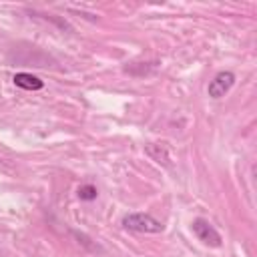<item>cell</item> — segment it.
Listing matches in <instances>:
<instances>
[{
    "instance_id": "obj_3",
    "label": "cell",
    "mask_w": 257,
    "mask_h": 257,
    "mask_svg": "<svg viewBox=\"0 0 257 257\" xmlns=\"http://www.w3.org/2000/svg\"><path fill=\"white\" fill-rule=\"evenodd\" d=\"M233 84H235V74H233L231 70H221V72H217V74L213 76V80L209 82L207 92H209L211 98H221V96H225V94L233 88Z\"/></svg>"
},
{
    "instance_id": "obj_5",
    "label": "cell",
    "mask_w": 257,
    "mask_h": 257,
    "mask_svg": "<svg viewBox=\"0 0 257 257\" xmlns=\"http://www.w3.org/2000/svg\"><path fill=\"white\" fill-rule=\"evenodd\" d=\"M147 153L157 161V163H163L169 167V153H167V147L165 145H149Z\"/></svg>"
},
{
    "instance_id": "obj_4",
    "label": "cell",
    "mask_w": 257,
    "mask_h": 257,
    "mask_svg": "<svg viewBox=\"0 0 257 257\" xmlns=\"http://www.w3.org/2000/svg\"><path fill=\"white\" fill-rule=\"evenodd\" d=\"M12 80L18 88H24V90H40L44 86V80H40L38 76L30 74V72H16Z\"/></svg>"
},
{
    "instance_id": "obj_1",
    "label": "cell",
    "mask_w": 257,
    "mask_h": 257,
    "mask_svg": "<svg viewBox=\"0 0 257 257\" xmlns=\"http://www.w3.org/2000/svg\"><path fill=\"white\" fill-rule=\"evenodd\" d=\"M122 227L135 233H161L165 225L149 213H128L122 217Z\"/></svg>"
},
{
    "instance_id": "obj_6",
    "label": "cell",
    "mask_w": 257,
    "mask_h": 257,
    "mask_svg": "<svg viewBox=\"0 0 257 257\" xmlns=\"http://www.w3.org/2000/svg\"><path fill=\"white\" fill-rule=\"evenodd\" d=\"M96 195H98V191L94 185H80L78 187V199L80 201H94Z\"/></svg>"
},
{
    "instance_id": "obj_2",
    "label": "cell",
    "mask_w": 257,
    "mask_h": 257,
    "mask_svg": "<svg viewBox=\"0 0 257 257\" xmlns=\"http://www.w3.org/2000/svg\"><path fill=\"white\" fill-rule=\"evenodd\" d=\"M193 233L197 235V239L199 241H203L205 245H209V247H221V243H223V239H221V233L207 221V219H195L193 221Z\"/></svg>"
}]
</instances>
